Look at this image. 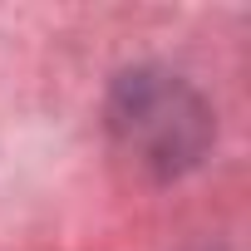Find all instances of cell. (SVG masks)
Listing matches in <instances>:
<instances>
[{"label": "cell", "instance_id": "obj_1", "mask_svg": "<svg viewBox=\"0 0 251 251\" xmlns=\"http://www.w3.org/2000/svg\"><path fill=\"white\" fill-rule=\"evenodd\" d=\"M192 99L177 89V84H128V113L118 123L128 128L133 143H153L158 138V158H187L197 153L202 143V118H182V123H168V113L187 108Z\"/></svg>", "mask_w": 251, "mask_h": 251}]
</instances>
